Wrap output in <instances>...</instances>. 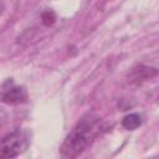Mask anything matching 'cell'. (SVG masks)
Listing matches in <instances>:
<instances>
[{
  "instance_id": "1",
  "label": "cell",
  "mask_w": 159,
  "mask_h": 159,
  "mask_svg": "<svg viewBox=\"0 0 159 159\" xmlns=\"http://www.w3.org/2000/svg\"><path fill=\"white\" fill-rule=\"evenodd\" d=\"M103 129L102 119L96 113H86L65 138L60 147V154L63 158H77L96 140Z\"/></svg>"
},
{
  "instance_id": "2",
  "label": "cell",
  "mask_w": 159,
  "mask_h": 159,
  "mask_svg": "<svg viewBox=\"0 0 159 159\" xmlns=\"http://www.w3.org/2000/svg\"><path fill=\"white\" fill-rule=\"evenodd\" d=\"M31 143V132L27 129H15L2 137L0 144V157L2 159L16 158L22 154Z\"/></svg>"
},
{
  "instance_id": "3",
  "label": "cell",
  "mask_w": 159,
  "mask_h": 159,
  "mask_svg": "<svg viewBox=\"0 0 159 159\" xmlns=\"http://www.w3.org/2000/svg\"><path fill=\"white\" fill-rule=\"evenodd\" d=\"M29 99L27 91L24 86H16L11 80L4 82L1 89V101L6 104H22Z\"/></svg>"
},
{
  "instance_id": "4",
  "label": "cell",
  "mask_w": 159,
  "mask_h": 159,
  "mask_svg": "<svg viewBox=\"0 0 159 159\" xmlns=\"http://www.w3.org/2000/svg\"><path fill=\"white\" fill-rule=\"evenodd\" d=\"M143 123V118L139 113H129L122 119V127L127 130H134L140 127Z\"/></svg>"
},
{
  "instance_id": "5",
  "label": "cell",
  "mask_w": 159,
  "mask_h": 159,
  "mask_svg": "<svg viewBox=\"0 0 159 159\" xmlns=\"http://www.w3.org/2000/svg\"><path fill=\"white\" fill-rule=\"evenodd\" d=\"M158 73V70L157 68H153V67H148V66H143V65H139L138 68H133V78L139 81V80H147V78H150L153 76H155Z\"/></svg>"
},
{
  "instance_id": "6",
  "label": "cell",
  "mask_w": 159,
  "mask_h": 159,
  "mask_svg": "<svg viewBox=\"0 0 159 159\" xmlns=\"http://www.w3.org/2000/svg\"><path fill=\"white\" fill-rule=\"evenodd\" d=\"M41 20H42V24H43V25L51 26V25H53L55 21H56V14H55L52 10H46L45 12H42Z\"/></svg>"
}]
</instances>
